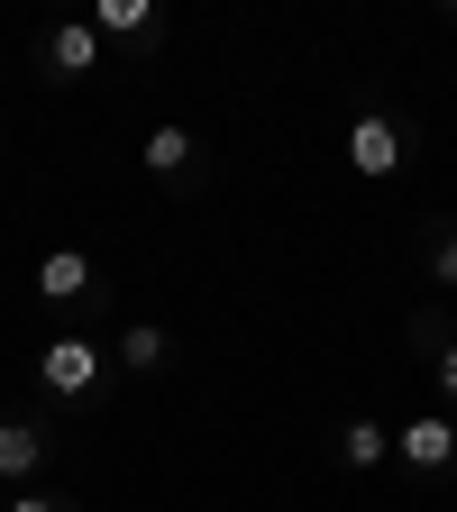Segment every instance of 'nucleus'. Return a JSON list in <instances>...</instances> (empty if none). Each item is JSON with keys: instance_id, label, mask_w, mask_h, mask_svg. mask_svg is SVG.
<instances>
[{"instance_id": "nucleus-5", "label": "nucleus", "mask_w": 457, "mask_h": 512, "mask_svg": "<svg viewBox=\"0 0 457 512\" xmlns=\"http://www.w3.org/2000/svg\"><path fill=\"white\" fill-rule=\"evenodd\" d=\"M46 64H55V74H92V64H101V28H92V19L46 28Z\"/></svg>"}, {"instance_id": "nucleus-7", "label": "nucleus", "mask_w": 457, "mask_h": 512, "mask_svg": "<svg viewBox=\"0 0 457 512\" xmlns=\"http://www.w3.org/2000/svg\"><path fill=\"white\" fill-rule=\"evenodd\" d=\"M339 458L366 476V467H384V458H394V430H384V421H348L339 430Z\"/></svg>"}, {"instance_id": "nucleus-2", "label": "nucleus", "mask_w": 457, "mask_h": 512, "mask_svg": "<svg viewBox=\"0 0 457 512\" xmlns=\"http://www.w3.org/2000/svg\"><path fill=\"white\" fill-rule=\"evenodd\" d=\"M394 458H403V467H421V476H439V467L457 458V430H448L439 412H421V421H403V430H394Z\"/></svg>"}, {"instance_id": "nucleus-9", "label": "nucleus", "mask_w": 457, "mask_h": 512, "mask_svg": "<svg viewBox=\"0 0 457 512\" xmlns=\"http://www.w3.org/2000/svg\"><path fill=\"white\" fill-rule=\"evenodd\" d=\"M183 165H192V128H174V119L147 128V174H183Z\"/></svg>"}, {"instance_id": "nucleus-11", "label": "nucleus", "mask_w": 457, "mask_h": 512, "mask_svg": "<svg viewBox=\"0 0 457 512\" xmlns=\"http://www.w3.org/2000/svg\"><path fill=\"white\" fill-rule=\"evenodd\" d=\"M430 275L457 293V229H439V238H430Z\"/></svg>"}, {"instance_id": "nucleus-6", "label": "nucleus", "mask_w": 457, "mask_h": 512, "mask_svg": "<svg viewBox=\"0 0 457 512\" xmlns=\"http://www.w3.org/2000/svg\"><path fill=\"white\" fill-rule=\"evenodd\" d=\"M37 467H46V430L0 421V476H37Z\"/></svg>"}, {"instance_id": "nucleus-4", "label": "nucleus", "mask_w": 457, "mask_h": 512, "mask_svg": "<svg viewBox=\"0 0 457 512\" xmlns=\"http://www.w3.org/2000/svg\"><path fill=\"white\" fill-rule=\"evenodd\" d=\"M37 302H55V311L64 302H92V256L83 247H55L46 266H37Z\"/></svg>"}, {"instance_id": "nucleus-12", "label": "nucleus", "mask_w": 457, "mask_h": 512, "mask_svg": "<svg viewBox=\"0 0 457 512\" xmlns=\"http://www.w3.org/2000/svg\"><path fill=\"white\" fill-rule=\"evenodd\" d=\"M439 394H457V339H439Z\"/></svg>"}, {"instance_id": "nucleus-1", "label": "nucleus", "mask_w": 457, "mask_h": 512, "mask_svg": "<svg viewBox=\"0 0 457 512\" xmlns=\"http://www.w3.org/2000/svg\"><path fill=\"white\" fill-rule=\"evenodd\" d=\"M37 384H46V394H64V403H74V394H92V384H101V348H92V339H46Z\"/></svg>"}, {"instance_id": "nucleus-8", "label": "nucleus", "mask_w": 457, "mask_h": 512, "mask_svg": "<svg viewBox=\"0 0 457 512\" xmlns=\"http://www.w3.org/2000/svg\"><path fill=\"white\" fill-rule=\"evenodd\" d=\"M92 28H101V37H156V10H147V0H101Z\"/></svg>"}, {"instance_id": "nucleus-10", "label": "nucleus", "mask_w": 457, "mask_h": 512, "mask_svg": "<svg viewBox=\"0 0 457 512\" xmlns=\"http://www.w3.org/2000/svg\"><path fill=\"white\" fill-rule=\"evenodd\" d=\"M119 366H138V375H156V366H165V330H156V320H138V330L119 339Z\"/></svg>"}, {"instance_id": "nucleus-3", "label": "nucleus", "mask_w": 457, "mask_h": 512, "mask_svg": "<svg viewBox=\"0 0 457 512\" xmlns=\"http://www.w3.org/2000/svg\"><path fill=\"white\" fill-rule=\"evenodd\" d=\"M348 165H357V174H394V165H403V128L384 119V110H366V119L348 128Z\"/></svg>"}, {"instance_id": "nucleus-13", "label": "nucleus", "mask_w": 457, "mask_h": 512, "mask_svg": "<svg viewBox=\"0 0 457 512\" xmlns=\"http://www.w3.org/2000/svg\"><path fill=\"white\" fill-rule=\"evenodd\" d=\"M10 512H64V503H46V494H19V503H10Z\"/></svg>"}]
</instances>
